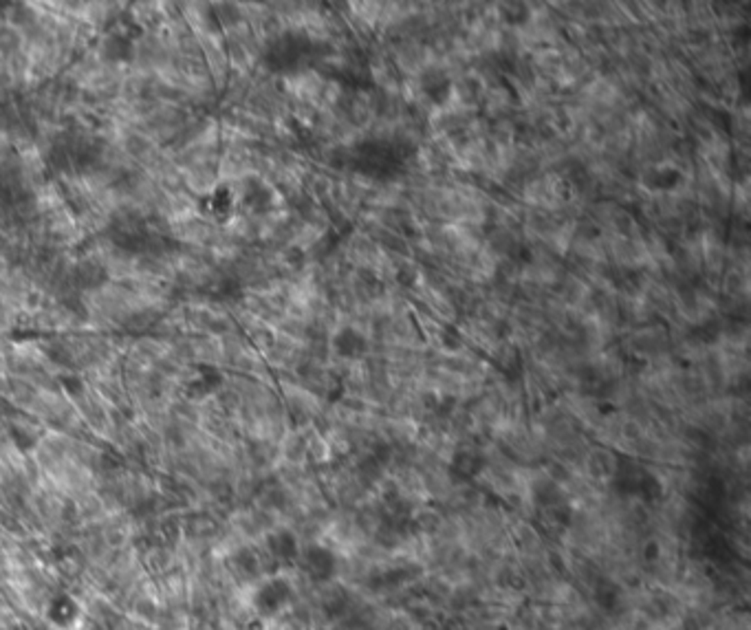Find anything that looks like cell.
<instances>
[{
    "label": "cell",
    "instance_id": "cell-3",
    "mask_svg": "<svg viewBox=\"0 0 751 630\" xmlns=\"http://www.w3.org/2000/svg\"><path fill=\"white\" fill-rule=\"evenodd\" d=\"M298 558L302 562L306 578L317 584H326L338 571V558H335L331 549L322 544H308L306 549H302Z\"/></svg>",
    "mask_w": 751,
    "mask_h": 630
},
{
    "label": "cell",
    "instance_id": "cell-8",
    "mask_svg": "<svg viewBox=\"0 0 751 630\" xmlns=\"http://www.w3.org/2000/svg\"><path fill=\"white\" fill-rule=\"evenodd\" d=\"M500 16H503V20H505L507 24L522 26V24L529 20L531 11H529V5H525V3H507V5H503Z\"/></svg>",
    "mask_w": 751,
    "mask_h": 630
},
{
    "label": "cell",
    "instance_id": "cell-9",
    "mask_svg": "<svg viewBox=\"0 0 751 630\" xmlns=\"http://www.w3.org/2000/svg\"><path fill=\"white\" fill-rule=\"evenodd\" d=\"M20 47V33L13 26H0V56L16 53Z\"/></svg>",
    "mask_w": 751,
    "mask_h": 630
},
{
    "label": "cell",
    "instance_id": "cell-1",
    "mask_svg": "<svg viewBox=\"0 0 751 630\" xmlns=\"http://www.w3.org/2000/svg\"><path fill=\"white\" fill-rule=\"evenodd\" d=\"M414 155H417V150L408 139L370 137L342 148L338 152L342 161H335V166L370 181L390 183L408 172L410 159Z\"/></svg>",
    "mask_w": 751,
    "mask_h": 630
},
{
    "label": "cell",
    "instance_id": "cell-6",
    "mask_svg": "<svg viewBox=\"0 0 751 630\" xmlns=\"http://www.w3.org/2000/svg\"><path fill=\"white\" fill-rule=\"evenodd\" d=\"M485 463H487L485 457H482V452H478V450H472V448L456 450L450 461V476H454L456 480H469L482 472Z\"/></svg>",
    "mask_w": 751,
    "mask_h": 630
},
{
    "label": "cell",
    "instance_id": "cell-5",
    "mask_svg": "<svg viewBox=\"0 0 751 630\" xmlns=\"http://www.w3.org/2000/svg\"><path fill=\"white\" fill-rule=\"evenodd\" d=\"M333 351L338 353L340 357L344 359H359L364 357L368 353V340L366 335L353 329V326H346V329H340L338 333L333 335Z\"/></svg>",
    "mask_w": 751,
    "mask_h": 630
},
{
    "label": "cell",
    "instance_id": "cell-4",
    "mask_svg": "<svg viewBox=\"0 0 751 630\" xmlns=\"http://www.w3.org/2000/svg\"><path fill=\"white\" fill-rule=\"evenodd\" d=\"M419 90L432 106L441 109V106L450 104L454 95V82L443 69H434L432 66V69H425L419 75Z\"/></svg>",
    "mask_w": 751,
    "mask_h": 630
},
{
    "label": "cell",
    "instance_id": "cell-7",
    "mask_svg": "<svg viewBox=\"0 0 751 630\" xmlns=\"http://www.w3.org/2000/svg\"><path fill=\"white\" fill-rule=\"evenodd\" d=\"M683 183L681 172L674 168H650L643 174V185L652 192H670Z\"/></svg>",
    "mask_w": 751,
    "mask_h": 630
},
{
    "label": "cell",
    "instance_id": "cell-2",
    "mask_svg": "<svg viewBox=\"0 0 751 630\" xmlns=\"http://www.w3.org/2000/svg\"><path fill=\"white\" fill-rule=\"evenodd\" d=\"M329 45L300 31H287L267 47V66L280 75H302L326 60Z\"/></svg>",
    "mask_w": 751,
    "mask_h": 630
}]
</instances>
